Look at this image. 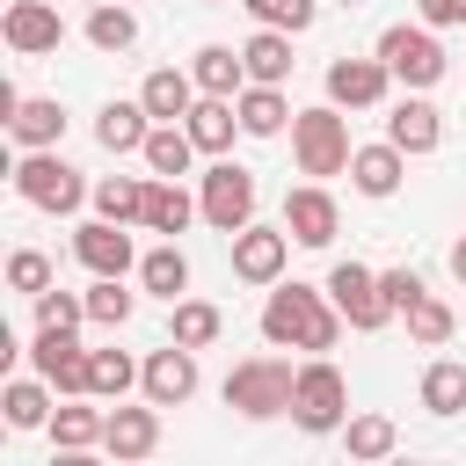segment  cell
<instances>
[{
  "instance_id": "6da1fadb",
  "label": "cell",
  "mask_w": 466,
  "mask_h": 466,
  "mask_svg": "<svg viewBox=\"0 0 466 466\" xmlns=\"http://www.w3.org/2000/svg\"><path fill=\"white\" fill-rule=\"evenodd\" d=\"M342 313H335V299H328V284H269V299H262V342L269 350H306V357H328L335 342H342Z\"/></svg>"
},
{
  "instance_id": "7a4b0ae2",
  "label": "cell",
  "mask_w": 466,
  "mask_h": 466,
  "mask_svg": "<svg viewBox=\"0 0 466 466\" xmlns=\"http://www.w3.org/2000/svg\"><path fill=\"white\" fill-rule=\"evenodd\" d=\"M15 197L36 204V211H51V218H73V211L95 197V182H87L73 160H58V146H36V153L15 160Z\"/></svg>"
},
{
  "instance_id": "3957f363",
  "label": "cell",
  "mask_w": 466,
  "mask_h": 466,
  "mask_svg": "<svg viewBox=\"0 0 466 466\" xmlns=\"http://www.w3.org/2000/svg\"><path fill=\"white\" fill-rule=\"evenodd\" d=\"M226 408L233 415H248V422H269V415H291V393H299V371L284 364V357H240L233 371H226Z\"/></svg>"
},
{
  "instance_id": "277c9868",
  "label": "cell",
  "mask_w": 466,
  "mask_h": 466,
  "mask_svg": "<svg viewBox=\"0 0 466 466\" xmlns=\"http://www.w3.org/2000/svg\"><path fill=\"white\" fill-rule=\"evenodd\" d=\"M350 116L335 109V102H320V109H299L291 116V160H299V175H350Z\"/></svg>"
},
{
  "instance_id": "5b68a950",
  "label": "cell",
  "mask_w": 466,
  "mask_h": 466,
  "mask_svg": "<svg viewBox=\"0 0 466 466\" xmlns=\"http://www.w3.org/2000/svg\"><path fill=\"white\" fill-rule=\"evenodd\" d=\"M291 422H299L306 437H342V422H350V379L335 371V357H306V364H299Z\"/></svg>"
},
{
  "instance_id": "8992f818",
  "label": "cell",
  "mask_w": 466,
  "mask_h": 466,
  "mask_svg": "<svg viewBox=\"0 0 466 466\" xmlns=\"http://www.w3.org/2000/svg\"><path fill=\"white\" fill-rule=\"evenodd\" d=\"M379 58H386V66H393V80H400V87H415V95H430V87L444 80V66H451L430 22H393V29H379Z\"/></svg>"
},
{
  "instance_id": "52a82bcc",
  "label": "cell",
  "mask_w": 466,
  "mask_h": 466,
  "mask_svg": "<svg viewBox=\"0 0 466 466\" xmlns=\"http://www.w3.org/2000/svg\"><path fill=\"white\" fill-rule=\"evenodd\" d=\"M197 204H204V226H211V233H240V226L255 218V175L218 153V160L197 175Z\"/></svg>"
},
{
  "instance_id": "ba28073f",
  "label": "cell",
  "mask_w": 466,
  "mask_h": 466,
  "mask_svg": "<svg viewBox=\"0 0 466 466\" xmlns=\"http://www.w3.org/2000/svg\"><path fill=\"white\" fill-rule=\"evenodd\" d=\"M328 299H335V313H342L357 335H379V328L393 320L386 284H379V269H364V262H335V269H328Z\"/></svg>"
},
{
  "instance_id": "9c48e42d",
  "label": "cell",
  "mask_w": 466,
  "mask_h": 466,
  "mask_svg": "<svg viewBox=\"0 0 466 466\" xmlns=\"http://www.w3.org/2000/svg\"><path fill=\"white\" fill-rule=\"evenodd\" d=\"M73 262L87 277H138V240H131V226L95 211L87 226H73Z\"/></svg>"
},
{
  "instance_id": "30bf717a",
  "label": "cell",
  "mask_w": 466,
  "mask_h": 466,
  "mask_svg": "<svg viewBox=\"0 0 466 466\" xmlns=\"http://www.w3.org/2000/svg\"><path fill=\"white\" fill-rule=\"evenodd\" d=\"M29 371H44L66 400H80V393H87V342H80V328H36Z\"/></svg>"
},
{
  "instance_id": "8fae6325",
  "label": "cell",
  "mask_w": 466,
  "mask_h": 466,
  "mask_svg": "<svg viewBox=\"0 0 466 466\" xmlns=\"http://www.w3.org/2000/svg\"><path fill=\"white\" fill-rule=\"evenodd\" d=\"M138 393L153 400V408H182L189 393H197V350L189 342H160V350H146V364H138Z\"/></svg>"
},
{
  "instance_id": "7c38bea8",
  "label": "cell",
  "mask_w": 466,
  "mask_h": 466,
  "mask_svg": "<svg viewBox=\"0 0 466 466\" xmlns=\"http://www.w3.org/2000/svg\"><path fill=\"white\" fill-rule=\"evenodd\" d=\"M291 248H299V240H291L284 226H255V218H248V226L233 233V277H240V284H262V291H269V284L284 277Z\"/></svg>"
},
{
  "instance_id": "4fadbf2b",
  "label": "cell",
  "mask_w": 466,
  "mask_h": 466,
  "mask_svg": "<svg viewBox=\"0 0 466 466\" xmlns=\"http://www.w3.org/2000/svg\"><path fill=\"white\" fill-rule=\"evenodd\" d=\"M393 95V66L371 51V58H328V102L335 109H379Z\"/></svg>"
},
{
  "instance_id": "5bb4252c",
  "label": "cell",
  "mask_w": 466,
  "mask_h": 466,
  "mask_svg": "<svg viewBox=\"0 0 466 466\" xmlns=\"http://www.w3.org/2000/svg\"><path fill=\"white\" fill-rule=\"evenodd\" d=\"M284 233H291L299 248H335L342 204H335L320 182H299V189H284Z\"/></svg>"
},
{
  "instance_id": "9a60e30c",
  "label": "cell",
  "mask_w": 466,
  "mask_h": 466,
  "mask_svg": "<svg viewBox=\"0 0 466 466\" xmlns=\"http://www.w3.org/2000/svg\"><path fill=\"white\" fill-rule=\"evenodd\" d=\"M0 36H7V51H15V58H44V51H58V44H66V22H58V7H51V0H7Z\"/></svg>"
},
{
  "instance_id": "2e32d148",
  "label": "cell",
  "mask_w": 466,
  "mask_h": 466,
  "mask_svg": "<svg viewBox=\"0 0 466 466\" xmlns=\"http://www.w3.org/2000/svg\"><path fill=\"white\" fill-rule=\"evenodd\" d=\"M386 138H393L408 160H422V153H437V146H444V109H437L430 95H415V87H408V95L386 109Z\"/></svg>"
},
{
  "instance_id": "e0dca14e",
  "label": "cell",
  "mask_w": 466,
  "mask_h": 466,
  "mask_svg": "<svg viewBox=\"0 0 466 466\" xmlns=\"http://www.w3.org/2000/svg\"><path fill=\"white\" fill-rule=\"evenodd\" d=\"M102 451H109L116 466H131V459H153V451H160V408H153V400H146V408H109Z\"/></svg>"
},
{
  "instance_id": "ac0fdd59",
  "label": "cell",
  "mask_w": 466,
  "mask_h": 466,
  "mask_svg": "<svg viewBox=\"0 0 466 466\" xmlns=\"http://www.w3.org/2000/svg\"><path fill=\"white\" fill-rule=\"evenodd\" d=\"M197 95H204V87H197L189 66H153V73L138 80V102L153 109V124H182V116L197 109Z\"/></svg>"
},
{
  "instance_id": "d6986e66",
  "label": "cell",
  "mask_w": 466,
  "mask_h": 466,
  "mask_svg": "<svg viewBox=\"0 0 466 466\" xmlns=\"http://www.w3.org/2000/svg\"><path fill=\"white\" fill-rule=\"evenodd\" d=\"M189 218H204V204H197L175 175H153V182H146V211H138V226L160 233V240H175V233H189Z\"/></svg>"
},
{
  "instance_id": "ffe728a7",
  "label": "cell",
  "mask_w": 466,
  "mask_h": 466,
  "mask_svg": "<svg viewBox=\"0 0 466 466\" xmlns=\"http://www.w3.org/2000/svg\"><path fill=\"white\" fill-rule=\"evenodd\" d=\"M400 182H408V153H400L393 138L350 153V189H357V197H393Z\"/></svg>"
},
{
  "instance_id": "44dd1931",
  "label": "cell",
  "mask_w": 466,
  "mask_h": 466,
  "mask_svg": "<svg viewBox=\"0 0 466 466\" xmlns=\"http://www.w3.org/2000/svg\"><path fill=\"white\" fill-rule=\"evenodd\" d=\"M7 131H15V146H22V153L58 146V138H66V102H58V95H22V102H15V116H7Z\"/></svg>"
},
{
  "instance_id": "7402d4cb",
  "label": "cell",
  "mask_w": 466,
  "mask_h": 466,
  "mask_svg": "<svg viewBox=\"0 0 466 466\" xmlns=\"http://www.w3.org/2000/svg\"><path fill=\"white\" fill-rule=\"evenodd\" d=\"M233 109H240V131H248V138H277V131L299 116V109L284 102V87H269V80H248V87L233 95Z\"/></svg>"
},
{
  "instance_id": "603a6c76",
  "label": "cell",
  "mask_w": 466,
  "mask_h": 466,
  "mask_svg": "<svg viewBox=\"0 0 466 466\" xmlns=\"http://www.w3.org/2000/svg\"><path fill=\"white\" fill-rule=\"evenodd\" d=\"M182 124H189L197 153H204V160H218V153L233 146V131H240V109H233V95H197V109H189Z\"/></svg>"
},
{
  "instance_id": "cb8c5ba5",
  "label": "cell",
  "mask_w": 466,
  "mask_h": 466,
  "mask_svg": "<svg viewBox=\"0 0 466 466\" xmlns=\"http://www.w3.org/2000/svg\"><path fill=\"white\" fill-rule=\"evenodd\" d=\"M146 131H153V109L131 95V102H102V116H95V138H102V153H138L146 146Z\"/></svg>"
},
{
  "instance_id": "d4e9b609",
  "label": "cell",
  "mask_w": 466,
  "mask_h": 466,
  "mask_svg": "<svg viewBox=\"0 0 466 466\" xmlns=\"http://www.w3.org/2000/svg\"><path fill=\"white\" fill-rule=\"evenodd\" d=\"M138 160H146V175H189L197 167V138H189V124H153L146 131V146H138Z\"/></svg>"
},
{
  "instance_id": "484cf974",
  "label": "cell",
  "mask_w": 466,
  "mask_h": 466,
  "mask_svg": "<svg viewBox=\"0 0 466 466\" xmlns=\"http://www.w3.org/2000/svg\"><path fill=\"white\" fill-rule=\"evenodd\" d=\"M51 379L29 371V379H7L0 386V408H7V430H51Z\"/></svg>"
},
{
  "instance_id": "4316f807",
  "label": "cell",
  "mask_w": 466,
  "mask_h": 466,
  "mask_svg": "<svg viewBox=\"0 0 466 466\" xmlns=\"http://www.w3.org/2000/svg\"><path fill=\"white\" fill-rule=\"evenodd\" d=\"M240 58H248V80H269V87H284L291 66H299V58H291V29H262V22H255V36L240 44Z\"/></svg>"
},
{
  "instance_id": "83f0119b",
  "label": "cell",
  "mask_w": 466,
  "mask_h": 466,
  "mask_svg": "<svg viewBox=\"0 0 466 466\" xmlns=\"http://www.w3.org/2000/svg\"><path fill=\"white\" fill-rule=\"evenodd\" d=\"M138 291H153V299H167V306H175V299L189 291V255H182L175 240L146 248V255H138Z\"/></svg>"
},
{
  "instance_id": "f1b7e54d",
  "label": "cell",
  "mask_w": 466,
  "mask_h": 466,
  "mask_svg": "<svg viewBox=\"0 0 466 466\" xmlns=\"http://www.w3.org/2000/svg\"><path fill=\"white\" fill-rule=\"evenodd\" d=\"M189 73H197L204 95H240V87H248V58H240L233 44H197Z\"/></svg>"
},
{
  "instance_id": "f546056e",
  "label": "cell",
  "mask_w": 466,
  "mask_h": 466,
  "mask_svg": "<svg viewBox=\"0 0 466 466\" xmlns=\"http://www.w3.org/2000/svg\"><path fill=\"white\" fill-rule=\"evenodd\" d=\"M167 335H175V342H189V350H211V342L226 335V313H218L211 299H189V291H182V299H175V313H167Z\"/></svg>"
},
{
  "instance_id": "4dcf8cb0",
  "label": "cell",
  "mask_w": 466,
  "mask_h": 466,
  "mask_svg": "<svg viewBox=\"0 0 466 466\" xmlns=\"http://www.w3.org/2000/svg\"><path fill=\"white\" fill-rule=\"evenodd\" d=\"M138 364L146 357H131V350H87V393L95 400H124L138 386Z\"/></svg>"
},
{
  "instance_id": "1f68e13d",
  "label": "cell",
  "mask_w": 466,
  "mask_h": 466,
  "mask_svg": "<svg viewBox=\"0 0 466 466\" xmlns=\"http://www.w3.org/2000/svg\"><path fill=\"white\" fill-rule=\"evenodd\" d=\"M80 400H87V393H80ZM80 400H73V408H51V444H58V451H95L102 430H109V408H80Z\"/></svg>"
},
{
  "instance_id": "d6a6232c",
  "label": "cell",
  "mask_w": 466,
  "mask_h": 466,
  "mask_svg": "<svg viewBox=\"0 0 466 466\" xmlns=\"http://www.w3.org/2000/svg\"><path fill=\"white\" fill-rule=\"evenodd\" d=\"M422 408L430 415H466V364L459 357H437V364H422Z\"/></svg>"
},
{
  "instance_id": "836d02e7",
  "label": "cell",
  "mask_w": 466,
  "mask_h": 466,
  "mask_svg": "<svg viewBox=\"0 0 466 466\" xmlns=\"http://www.w3.org/2000/svg\"><path fill=\"white\" fill-rule=\"evenodd\" d=\"M87 44H95V51H131V44H138L131 0H95V7H87Z\"/></svg>"
},
{
  "instance_id": "e575fe53",
  "label": "cell",
  "mask_w": 466,
  "mask_h": 466,
  "mask_svg": "<svg viewBox=\"0 0 466 466\" xmlns=\"http://www.w3.org/2000/svg\"><path fill=\"white\" fill-rule=\"evenodd\" d=\"M87 204H95L102 218H116V226H138V211H146V175H102Z\"/></svg>"
},
{
  "instance_id": "d590c367",
  "label": "cell",
  "mask_w": 466,
  "mask_h": 466,
  "mask_svg": "<svg viewBox=\"0 0 466 466\" xmlns=\"http://www.w3.org/2000/svg\"><path fill=\"white\" fill-rule=\"evenodd\" d=\"M342 444H350V459H393L400 430H393V415H350L342 422Z\"/></svg>"
},
{
  "instance_id": "8d00e7d4",
  "label": "cell",
  "mask_w": 466,
  "mask_h": 466,
  "mask_svg": "<svg viewBox=\"0 0 466 466\" xmlns=\"http://www.w3.org/2000/svg\"><path fill=\"white\" fill-rule=\"evenodd\" d=\"M138 313V291H124V277H95L87 284V320L95 328H124Z\"/></svg>"
},
{
  "instance_id": "74e56055",
  "label": "cell",
  "mask_w": 466,
  "mask_h": 466,
  "mask_svg": "<svg viewBox=\"0 0 466 466\" xmlns=\"http://www.w3.org/2000/svg\"><path fill=\"white\" fill-rule=\"evenodd\" d=\"M451 328H459V320H451V306H444L437 291H422V299L408 306V342H422V350H444V342H451Z\"/></svg>"
},
{
  "instance_id": "f35d334b",
  "label": "cell",
  "mask_w": 466,
  "mask_h": 466,
  "mask_svg": "<svg viewBox=\"0 0 466 466\" xmlns=\"http://www.w3.org/2000/svg\"><path fill=\"white\" fill-rule=\"evenodd\" d=\"M240 7H248L262 29H291V36L320 22V0H240Z\"/></svg>"
},
{
  "instance_id": "ab89813d",
  "label": "cell",
  "mask_w": 466,
  "mask_h": 466,
  "mask_svg": "<svg viewBox=\"0 0 466 466\" xmlns=\"http://www.w3.org/2000/svg\"><path fill=\"white\" fill-rule=\"evenodd\" d=\"M87 320V291H36V328H80Z\"/></svg>"
},
{
  "instance_id": "60d3db41",
  "label": "cell",
  "mask_w": 466,
  "mask_h": 466,
  "mask_svg": "<svg viewBox=\"0 0 466 466\" xmlns=\"http://www.w3.org/2000/svg\"><path fill=\"white\" fill-rule=\"evenodd\" d=\"M7 291H51V255H36V248H15L7 255Z\"/></svg>"
},
{
  "instance_id": "b9f144b4",
  "label": "cell",
  "mask_w": 466,
  "mask_h": 466,
  "mask_svg": "<svg viewBox=\"0 0 466 466\" xmlns=\"http://www.w3.org/2000/svg\"><path fill=\"white\" fill-rule=\"evenodd\" d=\"M379 284H386V306H393V313H408V306H415V299L430 291V284H422V277H415L408 262H400V269H379Z\"/></svg>"
},
{
  "instance_id": "7bdbcfd3",
  "label": "cell",
  "mask_w": 466,
  "mask_h": 466,
  "mask_svg": "<svg viewBox=\"0 0 466 466\" xmlns=\"http://www.w3.org/2000/svg\"><path fill=\"white\" fill-rule=\"evenodd\" d=\"M415 22H430V29H466V0H415Z\"/></svg>"
},
{
  "instance_id": "ee69618b",
  "label": "cell",
  "mask_w": 466,
  "mask_h": 466,
  "mask_svg": "<svg viewBox=\"0 0 466 466\" xmlns=\"http://www.w3.org/2000/svg\"><path fill=\"white\" fill-rule=\"evenodd\" d=\"M451 277H459V284H466V233H459V240H451Z\"/></svg>"
},
{
  "instance_id": "f6af8a7d",
  "label": "cell",
  "mask_w": 466,
  "mask_h": 466,
  "mask_svg": "<svg viewBox=\"0 0 466 466\" xmlns=\"http://www.w3.org/2000/svg\"><path fill=\"white\" fill-rule=\"evenodd\" d=\"M204 7H226V0H204Z\"/></svg>"
},
{
  "instance_id": "bcb514c9",
  "label": "cell",
  "mask_w": 466,
  "mask_h": 466,
  "mask_svg": "<svg viewBox=\"0 0 466 466\" xmlns=\"http://www.w3.org/2000/svg\"><path fill=\"white\" fill-rule=\"evenodd\" d=\"M87 7H95V0H87Z\"/></svg>"
}]
</instances>
